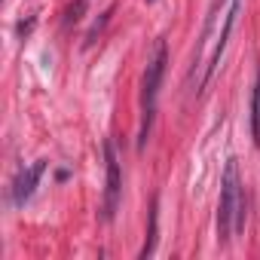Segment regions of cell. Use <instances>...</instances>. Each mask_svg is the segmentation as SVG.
Here are the masks:
<instances>
[{
	"instance_id": "cell-9",
	"label": "cell",
	"mask_w": 260,
	"mask_h": 260,
	"mask_svg": "<svg viewBox=\"0 0 260 260\" xmlns=\"http://www.w3.org/2000/svg\"><path fill=\"white\" fill-rule=\"evenodd\" d=\"M147 4H153V0H147Z\"/></svg>"
},
{
	"instance_id": "cell-6",
	"label": "cell",
	"mask_w": 260,
	"mask_h": 260,
	"mask_svg": "<svg viewBox=\"0 0 260 260\" xmlns=\"http://www.w3.org/2000/svg\"><path fill=\"white\" fill-rule=\"evenodd\" d=\"M156 220H159V202L153 199V205H150V226H147V242H144V248H141V257H144V260H147V257L156 251V226H159Z\"/></svg>"
},
{
	"instance_id": "cell-5",
	"label": "cell",
	"mask_w": 260,
	"mask_h": 260,
	"mask_svg": "<svg viewBox=\"0 0 260 260\" xmlns=\"http://www.w3.org/2000/svg\"><path fill=\"white\" fill-rule=\"evenodd\" d=\"M239 4H242V0H230V10H226V22H223V31H220L217 49H214V55H211V64H208V71H205L202 83H208V77H211V74H214V68L220 64V55H223V49H226V37H230V31H233V25H236V13H239Z\"/></svg>"
},
{
	"instance_id": "cell-4",
	"label": "cell",
	"mask_w": 260,
	"mask_h": 260,
	"mask_svg": "<svg viewBox=\"0 0 260 260\" xmlns=\"http://www.w3.org/2000/svg\"><path fill=\"white\" fill-rule=\"evenodd\" d=\"M43 172H46V159H37L34 166H28V169H22V172H19L16 184H13V205H16V208H22V205L31 199V193L37 190V184H40Z\"/></svg>"
},
{
	"instance_id": "cell-1",
	"label": "cell",
	"mask_w": 260,
	"mask_h": 260,
	"mask_svg": "<svg viewBox=\"0 0 260 260\" xmlns=\"http://www.w3.org/2000/svg\"><path fill=\"white\" fill-rule=\"evenodd\" d=\"M242 230H245V193H242L236 159H226L223 181H220V202H217V242L226 245Z\"/></svg>"
},
{
	"instance_id": "cell-3",
	"label": "cell",
	"mask_w": 260,
	"mask_h": 260,
	"mask_svg": "<svg viewBox=\"0 0 260 260\" xmlns=\"http://www.w3.org/2000/svg\"><path fill=\"white\" fill-rule=\"evenodd\" d=\"M104 159H107V187H104V220H113L119 208V193H122V178H119V159L110 141H104Z\"/></svg>"
},
{
	"instance_id": "cell-7",
	"label": "cell",
	"mask_w": 260,
	"mask_h": 260,
	"mask_svg": "<svg viewBox=\"0 0 260 260\" xmlns=\"http://www.w3.org/2000/svg\"><path fill=\"white\" fill-rule=\"evenodd\" d=\"M251 135H254V144L260 147V71H257V80H254V98H251Z\"/></svg>"
},
{
	"instance_id": "cell-2",
	"label": "cell",
	"mask_w": 260,
	"mask_h": 260,
	"mask_svg": "<svg viewBox=\"0 0 260 260\" xmlns=\"http://www.w3.org/2000/svg\"><path fill=\"white\" fill-rule=\"evenodd\" d=\"M162 74H166V43L156 40L153 46V55L147 61V71H144V83H141V135H138V144L144 147L147 144V135H150V125H153V113H156V95H159V83H162Z\"/></svg>"
},
{
	"instance_id": "cell-8",
	"label": "cell",
	"mask_w": 260,
	"mask_h": 260,
	"mask_svg": "<svg viewBox=\"0 0 260 260\" xmlns=\"http://www.w3.org/2000/svg\"><path fill=\"white\" fill-rule=\"evenodd\" d=\"M86 10H89V0H74V4L68 7V13H64V31H71L86 16Z\"/></svg>"
}]
</instances>
